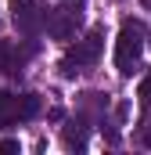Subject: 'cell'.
Masks as SVG:
<instances>
[{
	"label": "cell",
	"instance_id": "obj_2",
	"mask_svg": "<svg viewBox=\"0 0 151 155\" xmlns=\"http://www.w3.org/2000/svg\"><path fill=\"white\" fill-rule=\"evenodd\" d=\"M101 47H104V29L101 25H94L86 40H79L72 51L61 58V76H76V72H83L86 65H94L97 58H101Z\"/></svg>",
	"mask_w": 151,
	"mask_h": 155
},
{
	"label": "cell",
	"instance_id": "obj_8",
	"mask_svg": "<svg viewBox=\"0 0 151 155\" xmlns=\"http://www.w3.org/2000/svg\"><path fill=\"white\" fill-rule=\"evenodd\" d=\"M40 116V94H22L18 97V119L22 123H29V119Z\"/></svg>",
	"mask_w": 151,
	"mask_h": 155
},
{
	"label": "cell",
	"instance_id": "obj_12",
	"mask_svg": "<svg viewBox=\"0 0 151 155\" xmlns=\"http://www.w3.org/2000/svg\"><path fill=\"white\" fill-rule=\"evenodd\" d=\"M140 4H144V11H151V0H140Z\"/></svg>",
	"mask_w": 151,
	"mask_h": 155
},
{
	"label": "cell",
	"instance_id": "obj_9",
	"mask_svg": "<svg viewBox=\"0 0 151 155\" xmlns=\"http://www.w3.org/2000/svg\"><path fill=\"white\" fill-rule=\"evenodd\" d=\"M137 97H140V108H144V112H151V69L144 72V79H140V90H137Z\"/></svg>",
	"mask_w": 151,
	"mask_h": 155
},
{
	"label": "cell",
	"instance_id": "obj_11",
	"mask_svg": "<svg viewBox=\"0 0 151 155\" xmlns=\"http://www.w3.org/2000/svg\"><path fill=\"white\" fill-rule=\"evenodd\" d=\"M137 144H144V148H151V123H144V130L137 134Z\"/></svg>",
	"mask_w": 151,
	"mask_h": 155
},
{
	"label": "cell",
	"instance_id": "obj_7",
	"mask_svg": "<svg viewBox=\"0 0 151 155\" xmlns=\"http://www.w3.org/2000/svg\"><path fill=\"white\" fill-rule=\"evenodd\" d=\"M14 119H18V97L14 94H0V130L11 126Z\"/></svg>",
	"mask_w": 151,
	"mask_h": 155
},
{
	"label": "cell",
	"instance_id": "obj_3",
	"mask_svg": "<svg viewBox=\"0 0 151 155\" xmlns=\"http://www.w3.org/2000/svg\"><path fill=\"white\" fill-rule=\"evenodd\" d=\"M79 25H83V4H69L65 0V7H50L47 11V33H50V40L69 43Z\"/></svg>",
	"mask_w": 151,
	"mask_h": 155
},
{
	"label": "cell",
	"instance_id": "obj_6",
	"mask_svg": "<svg viewBox=\"0 0 151 155\" xmlns=\"http://www.w3.org/2000/svg\"><path fill=\"white\" fill-rule=\"evenodd\" d=\"M61 137H65V148H76V152L86 148V126H83V123H69Z\"/></svg>",
	"mask_w": 151,
	"mask_h": 155
},
{
	"label": "cell",
	"instance_id": "obj_1",
	"mask_svg": "<svg viewBox=\"0 0 151 155\" xmlns=\"http://www.w3.org/2000/svg\"><path fill=\"white\" fill-rule=\"evenodd\" d=\"M151 33L144 29V22L137 18H126L122 29H119V40H115V69L119 76H133L140 69V54H144V43H151Z\"/></svg>",
	"mask_w": 151,
	"mask_h": 155
},
{
	"label": "cell",
	"instance_id": "obj_10",
	"mask_svg": "<svg viewBox=\"0 0 151 155\" xmlns=\"http://www.w3.org/2000/svg\"><path fill=\"white\" fill-rule=\"evenodd\" d=\"M18 152V141H14V137H4V141H0V155H14Z\"/></svg>",
	"mask_w": 151,
	"mask_h": 155
},
{
	"label": "cell",
	"instance_id": "obj_5",
	"mask_svg": "<svg viewBox=\"0 0 151 155\" xmlns=\"http://www.w3.org/2000/svg\"><path fill=\"white\" fill-rule=\"evenodd\" d=\"M18 69H22V54H18V47H14L11 40H0V72L18 76Z\"/></svg>",
	"mask_w": 151,
	"mask_h": 155
},
{
	"label": "cell",
	"instance_id": "obj_4",
	"mask_svg": "<svg viewBox=\"0 0 151 155\" xmlns=\"http://www.w3.org/2000/svg\"><path fill=\"white\" fill-rule=\"evenodd\" d=\"M11 4V18L25 36H36L40 29H47V11L40 7L36 0H7Z\"/></svg>",
	"mask_w": 151,
	"mask_h": 155
},
{
	"label": "cell",
	"instance_id": "obj_13",
	"mask_svg": "<svg viewBox=\"0 0 151 155\" xmlns=\"http://www.w3.org/2000/svg\"><path fill=\"white\" fill-rule=\"evenodd\" d=\"M69 4H83V0H69Z\"/></svg>",
	"mask_w": 151,
	"mask_h": 155
}]
</instances>
